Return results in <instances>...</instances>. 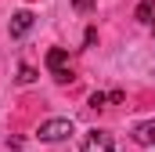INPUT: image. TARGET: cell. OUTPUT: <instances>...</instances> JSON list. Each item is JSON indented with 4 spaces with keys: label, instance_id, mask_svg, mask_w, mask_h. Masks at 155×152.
<instances>
[{
    "label": "cell",
    "instance_id": "cell-5",
    "mask_svg": "<svg viewBox=\"0 0 155 152\" xmlns=\"http://www.w3.org/2000/svg\"><path fill=\"white\" fill-rule=\"evenodd\" d=\"M33 29V11H18L15 18H11V36L18 40V36H25Z\"/></svg>",
    "mask_w": 155,
    "mask_h": 152
},
{
    "label": "cell",
    "instance_id": "cell-8",
    "mask_svg": "<svg viewBox=\"0 0 155 152\" xmlns=\"http://www.w3.org/2000/svg\"><path fill=\"white\" fill-rule=\"evenodd\" d=\"M105 102H108V94H101V91H94V94H90V105H94V109H101Z\"/></svg>",
    "mask_w": 155,
    "mask_h": 152
},
{
    "label": "cell",
    "instance_id": "cell-6",
    "mask_svg": "<svg viewBox=\"0 0 155 152\" xmlns=\"http://www.w3.org/2000/svg\"><path fill=\"white\" fill-rule=\"evenodd\" d=\"M152 15H155V0H141L137 4V22H152Z\"/></svg>",
    "mask_w": 155,
    "mask_h": 152
},
{
    "label": "cell",
    "instance_id": "cell-2",
    "mask_svg": "<svg viewBox=\"0 0 155 152\" xmlns=\"http://www.w3.org/2000/svg\"><path fill=\"white\" fill-rule=\"evenodd\" d=\"M72 134V119H47L40 123V141H61Z\"/></svg>",
    "mask_w": 155,
    "mask_h": 152
},
{
    "label": "cell",
    "instance_id": "cell-9",
    "mask_svg": "<svg viewBox=\"0 0 155 152\" xmlns=\"http://www.w3.org/2000/svg\"><path fill=\"white\" fill-rule=\"evenodd\" d=\"M94 4H97V0H72V7H76V11H90Z\"/></svg>",
    "mask_w": 155,
    "mask_h": 152
},
{
    "label": "cell",
    "instance_id": "cell-1",
    "mask_svg": "<svg viewBox=\"0 0 155 152\" xmlns=\"http://www.w3.org/2000/svg\"><path fill=\"white\" fill-rule=\"evenodd\" d=\"M47 69L54 73V80H58V83H69V80H72V65H69V54H65L61 47H51V51H47Z\"/></svg>",
    "mask_w": 155,
    "mask_h": 152
},
{
    "label": "cell",
    "instance_id": "cell-7",
    "mask_svg": "<svg viewBox=\"0 0 155 152\" xmlns=\"http://www.w3.org/2000/svg\"><path fill=\"white\" fill-rule=\"evenodd\" d=\"M33 80H36V69L33 65H22L18 69V83H33Z\"/></svg>",
    "mask_w": 155,
    "mask_h": 152
},
{
    "label": "cell",
    "instance_id": "cell-3",
    "mask_svg": "<svg viewBox=\"0 0 155 152\" xmlns=\"http://www.w3.org/2000/svg\"><path fill=\"white\" fill-rule=\"evenodd\" d=\"M79 152H116L112 134H105V130H90V134L83 138V149H79Z\"/></svg>",
    "mask_w": 155,
    "mask_h": 152
},
{
    "label": "cell",
    "instance_id": "cell-4",
    "mask_svg": "<svg viewBox=\"0 0 155 152\" xmlns=\"http://www.w3.org/2000/svg\"><path fill=\"white\" fill-rule=\"evenodd\" d=\"M134 141H137V145H148V149H155V119H148V123H137V127H134Z\"/></svg>",
    "mask_w": 155,
    "mask_h": 152
}]
</instances>
